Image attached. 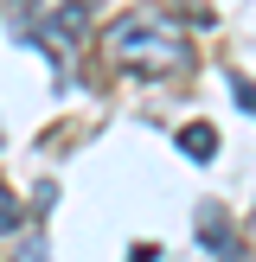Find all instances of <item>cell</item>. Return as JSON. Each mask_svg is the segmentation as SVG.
Instances as JSON below:
<instances>
[{
  "instance_id": "obj_1",
  "label": "cell",
  "mask_w": 256,
  "mask_h": 262,
  "mask_svg": "<svg viewBox=\"0 0 256 262\" xmlns=\"http://www.w3.org/2000/svg\"><path fill=\"white\" fill-rule=\"evenodd\" d=\"M109 51L128 64V71H141V77H173V71L192 64L186 38H179V26L166 19V13H128V19L109 32Z\"/></svg>"
},
{
  "instance_id": "obj_2",
  "label": "cell",
  "mask_w": 256,
  "mask_h": 262,
  "mask_svg": "<svg viewBox=\"0 0 256 262\" xmlns=\"http://www.w3.org/2000/svg\"><path fill=\"white\" fill-rule=\"evenodd\" d=\"M179 147H186L192 160H211V154H218V135L205 122H192V128H179Z\"/></svg>"
},
{
  "instance_id": "obj_3",
  "label": "cell",
  "mask_w": 256,
  "mask_h": 262,
  "mask_svg": "<svg viewBox=\"0 0 256 262\" xmlns=\"http://www.w3.org/2000/svg\"><path fill=\"white\" fill-rule=\"evenodd\" d=\"M13 224H19V199H13V192L7 186H0V237H7V230Z\"/></svg>"
},
{
  "instance_id": "obj_4",
  "label": "cell",
  "mask_w": 256,
  "mask_h": 262,
  "mask_svg": "<svg viewBox=\"0 0 256 262\" xmlns=\"http://www.w3.org/2000/svg\"><path fill=\"white\" fill-rule=\"evenodd\" d=\"M230 96H237V109L256 115V83H243V77H230Z\"/></svg>"
},
{
  "instance_id": "obj_5",
  "label": "cell",
  "mask_w": 256,
  "mask_h": 262,
  "mask_svg": "<svg viewBox=\"0 0 256 262\" xmlns=\"http://www.w3.org/2000/svg\"><path fill=\"white\" fill-rule=\"evenodd\" d=\"M19 262H51V250H45V237H26V243H19Z\"/></svg>"
},
{
  "instance_id": "obj_6",
  "label": "cell",
  "mask_w": 256,
  "mask_h": 262,
  "mask_svg": "<svg viewBox=\"0 0 256 262\" xmlns=\"http://www.w3.org/2000/svg\"><path fill=\"white\" fill-rule=\"evenodd\" d=\"M250 230H256V217H250Z\"/></svg>"
}]
</instances>
